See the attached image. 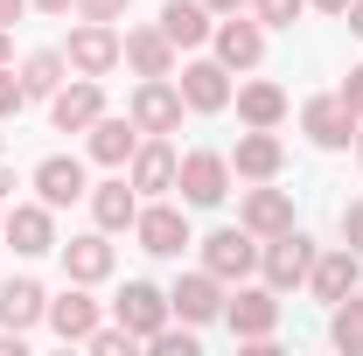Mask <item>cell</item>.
Instances as JSON below:
<instances>
[{
  "instance_id": "6da1fadb",
  "label": "cell",
  "mask_w": 363,
  "mask_h": 356,
  "mask_svg": "<svg viewBox=\"0 0 363 356\" xmlns=\"http://www.w3.org/2000/svg\"><path fill=\"white\" fill-rule=\"evenodd\" d=\"M175 189H182V203H196V210H217V203L230 196V161H224V154H210V147H196V154H182Z\"/></svg>"
},
{
  "instance_id": "7a4b0ae2",
  "label": "cell",
  "mask_w": 363,
  "mask_h": 356,
  "mask_svg": "<svg viewBox=\"0 0 363 356\" xmlns=\"http://www.w3.org/2000/svg\"><path fill=\"white\" fill-rule=\"evenodd\" d=\"M308 266H315V245H308L301 230H279L272 245H259V272H266V287H272V294L301 287V279H308Z\"/></svg>"
},
{
  "instance_id": "3957f363",
  "label": "cell",
  "mask_w": 363,
  "mask_h": 356,
  "mask_svg": "<svg viewBox=\"0 0 363 356\" xmlns=\"http://www.w3.org/2000/svg\"><path fill=\"white\" fill-rule=\"evenodd\" d=\"M301 126H308L315 147H350V140H357V112H350L342 91H321V98L301 105Z\"/></svg>"
},
{
  "instance_id": "277c9868",
  "label": "cell",
  "mask_w": 363,
  "mask_h": 356,
  "mask_svg": "<svg viewBox=\"0 0 363 356\" xmlns=\"http://www.w3.org/2000/svg\"><path fill=\"white\" fill-rule=\"evenodd\" d=\"M119 56H126V49H119V35H112V21H84V28H70V49H63V63H70L77 77H105Z\"/></svg>"
},
{
  "instance_id": "5b68a950",
  "label": "cell",
  "mask_w": 363,
  "mask_h": 356,
  "mask_svg": "<svg viewBox=\"0 0 363 356\" xmlns=\"http://www.w3.org/2000/svg\"><path fill=\"white\" fill-rule=\"evenodd\" d=\"M133 238H140V252H154V259H182V245H196L189 238V217L168 210V203H147L133 217Z\"/></svg>"
},
{
  "instance_id": "8992f818",
  "label": "cell",
  "mask_w": 363,
  "mask_h": 356,
  "mask_svg": "<svg viewBox=\"0 0 363 356\" xmlns=\"http://www.w3.org/2000/svg\"><path fill=\"white\" fill-rule=\"evenodd\" d=\"M0 238H7L21 259L56 252V217H49V203H14V210H7V223H0Z\"/></svg>"
},
{
  "instance_id": "52a82bcc",
  "label": "cell",
  "mask_w": 363,
  "mask_h": 356,
  "mask_svg": "<svg viewBox=\"0 0 363 356\" xmlns=\"http://www.w3.org/2000/svg\"><path fill=\"white\" fill-rule=\"evenodd\" d=\"M224 321H230L238 343H266L272 328H279V294H272V287H245V294L224 308Z\"/></svg>"
},
{
  "instance_id": "ba28073f",
  "label": "cell",
  "mask_w": 363,
  "mask_h": 356,
  "mask_svg": "<svg viewBox=\"0 0 363 356\" xmlns=\"http://www.w3.org/2000/svg\"><path fill=\"white\" fill-rule=\"evenodd\" d=\"M133 126H140V133H175V126H182V84H168V77H140Z\"/></svg>"
},
{
  "instance_id": "9c48e42d",
  "label": "cell",
  "mask_w": 363,
  "mask_h": 356,
  "mask_svg": "<svg viewBox=\"0 0 363 356\" xmlns=\"http://www.w3.org/2000/svg\"><path fill=\"white\" fill-rule=\"evenodd\" d=\"M168 308H175L189 328H196V321H217V314H224V279H217L210 266H203V272H182L175 294H168Z\"/></svg>"
},
{
  "instance_id": "30bf717a",
  "label": "cell",
  "mask_w": 363,
  "mask_h": 356,
  "mask_svg": "<svg viewBox=\"0 0 363 356\" xmlns=\"http://www.w3.org/2000/svg\"><path fill=\"white\" fill-rule=\"evenodd\" d=\"M203 266L217 272V279H245V272H259V245H252V230L238 223V230H210L203 238Z\"/></svg>"
},
{
  "instance_id": "8fae6325",
  "label": "cell",
  "mask_w": 363,
  "mask_h": 356,
  "mask_svg": "<svg viewBox=\"0 0 363 356\" xmlns=\"http://www.w3.org/2000/svg\"><path fill=\"white\" fill-rule=\"evenodd\" d=\"M210 43H217V63H224V70H252V63L266 56V21H238V14H224V21L210 28Z\"/></svg>"
},
{
  "instance_id": "7c38bea8",
  "label": "cell",
  "mask_w": 363,
  "mask_h": 356,
  "mask_svg": "<svg viewBox=\"0 0 363 356\" xmlns=\"http://www.w3.org/2000/svg\"><path fill=\"white\" fill-rule=\"evenodd\" d=\"M112 314H119V328H133L140 343H147L154 328H168V294L147 287V279H126V294L112 301Z\"/></svg>"
},
{
  "instance_id": "4fadbf2b",
  "label": "cell",
  "mask_w": 363,
  "mask_h": 356,
  "mask_svg": "<svg viewBox=\"0 0 363 356\" xmlns=\"http://www.w3.org/2000/svg\"><path fill=\"white\" fill-rule=\"evenodd\" d=\"M105 112V91L98 77H77V84H63L49 98V119H56V133H91V119Z\"/></svg>"
},
{
  "instance_id": "5bb4252c",
  "label": "cell",
  "mask_w": 363,
  "mask_h": 356,
  "mask_svg": "<svg viewBox=\"0 0 363 356\" xmlns=\"http://www.w3.org/2000/svg\"><path fill=\"white\" fill-rule=\"evenodd\" d=\"M357 279H363V252H350V245H342V252H315V266H308V287H315V301H328V308H335Z\"/></svg>"
},
{
  "instance_id": "9a60e30c",
  "label": "cell",
  "mask_w": 363,
  "mask_h": 356,
  "mask_svg": "<svg viewBox=\"0 0 363 356\" xmlns=\"http://www.w3.org/2000/svg\"><path fill=\"white\" fill-rule=\"evenodd\" d=\"M35 196H43L49 210H63V203L91 196V182H84V161H77V154H49L43 168H35Z\"/></svg>"
},
{
  "instance_id": "2e32d148",
  "label": "cell",
  "mask_w": 363,
  "mask_h": 356,
  "mask_svg": "<svg viewBox=\"0 0 363 356\" xmlns=\"http://www.w3.org/2000/svg\"><path fill=\"white\" fill-rule=\"evenodd\" d=\"M182 105L189 112H224L230 105V70L224 63H182Z\"/></svg>"
},
{
  "instance_id": "e0dca14e",
  "label": "cell",
  "mask_w": 363,
  "mask_h": 356,
  "mask_svg": "<svg viewBox=\"0 0 363 356\" xmlns=\"http://www.w3.org/2000/svg\"><path fill=\"white\" fill-rule=\"evenodd\" d=\"M238 223H245L252 238H279V230H294V196H286V189H252L245 210H238Z\"/></svg>"
},
{
  "instance_id": "ac0fdd59",
  "label": "cell",
  "mask_w": 363,
  "mask_h": 356,
  "mask_svg": "<svg viewBox=\"0 0 363 356\" xmlns=\"http://www.w3.org/2000/svg\"><path fill=\"white\" fill-rule=\"evenodd\" d=\"M279 161H286V147H279L272 126H252V133L238 140V154H230V168H238L245 182H272V175H279Z\"/></svg>"
},
{
  "instance_id": "d6986e66",
  "label": "cell",
  "mask_w": 363,
  "mask_h": 356,
  "mask_svg": "<svg viewBox=\"0 0 363 356\" xmlns=\"http://www.w3.org/2000/svg\"><path fill=\"white\" fill-rule=\"evenodd\" d=\"M49 328L63 335V343H91V328H98V301L84 294V279L63 294V301H49V314H43Z\"/></svg>"
},
{
  "instance_id": "ffe728a7",
  "label": "cell",
  "mask_w": 363,
  "mask_h": 356,
  "mask_svg": "<svg viewBox=\"0 0 363 356\" xmlns=\"http://www.w3.org/2000/svg\"><path fill=\"white\" fill-rule=\"evenodd\" d=\"M133 147H140V126H133V119H105V112L91 119V161H98V168H126Z\"/></svg>"
},
{
  "instance_id": "44dd1931",
  "label": "cell",
  "mask_w": 363,
  "mask_h": 356,
  "mask_svg": "<svg viewBox=\"0 0 363 356\" xmlns=\"http://www.w3.org/2000/svg\"><path fill=\"white\" fill-rule=\"evenodd\" d=\"M126 63H133L140 77H175V43L161 35V28H126Z\"/></svg>"
},
{
  "instance_id": "7402d4cb",
  "label": "cell",
  "mask_w": 363,
  "mask_h": 356,
  "mask_svg": "<svg viewBox=\"0 0 363 356\" xmlns=\"http://www.w3.org/2000/svg\"><path fill=\"white\" fill-rule=\"evenodd\" d=\"M210 28H217V21H210V7H203V0H168V7H161V35H168L175 49L210 43Z\"/></svg>"
},
{
  "instance_id": "603a6c76",
  "label": "cell",
  "mask_w": 363,
  "mask_h": 356,
  "mask_svg": "<svg viewBox=\"0 0 363 356\" xmlns=\"http://www.w3.org/2000/svg\"><path fill=\"white\" fill-rule=\"evenodd\" d=\"M175 147H168V140L154 133L147 140V147H133V189H147V196H161V189H175Z\"/></svg>"
},
{
  "instance_id": "cb8c5ba5",
  "label": "cell",
  "mask_w": 363,
  "mask_h": 356,
  "mask_svg": "<svg viewBox=\"0 0 363 356\" xmlns=\"http://www.w3.org/2000/svg\"><path fill=\"white\" fill-rule=\"evenodd\" d=\"M63 272H70V279H84V287L112 279V245H105V230H91V238H70V245H63Z\"/></svg>"
},
{
  "instance_id": "d4e9b609",
  "label": "cell",
  "mask_w": 363,
  "mask_h": 356,
  "mask_svg": "<svg viewBox=\"0 0 363 356\" xmlns=\"http://www.w3.org/2000/svg\"><path fill=\"white\" fill-rule=\"evenodd\" d=\"M43 314H49V294L35 279H7L0 287V328H35Z\"/></svg>"
},
{
  "instance_id": "484cf974",
  "label": "cell",
  "mask_w": 363,
  "mask_h": 356,
  "mask_svg": "<svg viewBox=\"0 0 363 356\" xmlns=\"http://www.w3.org/2000/svg\"><path fill=\"white\" fill-rule=\"evenodd\" d=\"M91 217H98V230H133L140 196L126 182H98V189H91Z\"/></svg>"
},
{
  "instance_id": "4316f807",
  "label": "cell",
  "mask_w": 363,
  "mask_h": 356,
  "mask_svg": "<svg viewBox=\"0 0 363 356\" xmlns=\"http://www.w3.org/2000/svg\"><path fill=\"white\" fill-rule=\"evenodd\" d=\"M238 119L245 126H279L286 119V91L279 84H245L238 91Z\"/></svg>"
},
{
  "instance_id": "83f0119b",
  "label": "cell",
  "mask_w": 363,
  "mask_h": 356,
  "mask_svg": "<svg viewBox=\"0 0 363 356\" xmlns=\"http://www.w3.org/2000/svg\"><path fill=\"white\" fill-rule=\"evenodd\" d=\"M328 343L335 350H350V356H363V301H357V287L335 301V314H328Z\"/></svg>"
},
{
  "instance_id": "f1b7e54d",
  "label": "cell",
  "mask_w": 363,
  "mask_h": 356,
  "mask_svg": "<svg viewBox=\"0 0 363 356\" xmlns=\"http://www.w3.org/2000/svg\"><path fill=\"white\" fill-rule=\"evenodd\" d=\"M21 84H28V98H56L63 91V49H35L21 63Z\"/></svg>"
},
{
  "instance_id": "f546056e",
  "label": "cell",
  "mask_w": 363,
  "mask_h": 356,
  "mask_svg": "<svg viewBox=\"0 0 363 356\" xmlns=\"http://www.w3.org/2000/svg\"><path fill=\"white\" fill-rule=\"evenodd\" d=\"M252 7H259V21H266V28H294L308 0H252Z\"/></svg>"
},
{
  "instance_id": "4dcf8cb0",
  "label": "cell",
  "mask_w": 363,
  "mask_h": 356,
  "mask_svg": "<svg viewBox=\"0 0 363 356\" xmlns=\"http://www.w3.org/2000/svg\"><path fill=\"white\" fill-rule=\"evenodd\" d=\"M147 350H161V356H196V335H189V328H154V335H147Z\"/></svg>"
},
{
  "instance_id": "1f68e13d",
  "label": "cell",
  "mask_w": 363,
  "mask_h": 356,
  "mask_svg": "<svg viewBox=\"0 0 363 356\" xmlns=\"http://www.w3.org/2000/svg\"><path fill=\"white\" fill-rule=\"evenodd\" d=\"M21 105H28V84H21V77H14V70L0 63V119H14Z\"/></svg>"
},
{
  "instance_id": "d6a6232c",
  "label": "cell",
  "mask_w": 363,
  "mask_h": 356,
  "mask_svg": "<svg viewBox=\"0 0 363 356\" xmlns=\"http://www.w3.org/2000/svg\"><path fill=\"white\" fill-rule=\"evenodd\" d=\"M133 343H140L133 328H91V350H98V356H126Z\"/></svg>"
},
{
  "instance_id": "836d02e7",
  "label": "cell",
  "mask_w": 363,
  "mask_h": 356,
  "mask_svg": "<svg viewBox=\"0 0 363 356\" xmlns=\"http://www.w3.org/2000/svg\"><path fill=\"white\" fill-rule=\"evenodd\" d=\"M126 7H133V0H77V14H84V21H119Z\"/></svg>"
},
{
  "instance_id": "e575fe53",
  "label": "cell",
  "mask_w": 363,
  "mask_h": 356,
  "mask_svg": "<svg viewBox=\"0 0 363 356\" xmlns=\"http://www.w3.org/2000/svg\"><path fill=\"white\" fill-rule=\"evenodd\" d=\"M342 238H350V252H363V203L342 210Z\"/></svg>"
},
{
  "instance_id": "d590c367",
  "label": "cell",
  "mask_w": 363,
  "mask_h": 356,
  "mask_svg": "<svg viewBox=\"0 0 363 356\" xmlns=\"http://www.w3.org/2000/svg\"><path fill=\"white\" fill-rule=\"evenodd\" d=\"M342 98H350V112H357V119H363V63H357V70H350V77H342Z\"/></svg>"
},
{
  "instance_id": "8d00e7d4",
  "label": "cell",
  "mask_w": 363,
  "mask_h": 356,
  "mask_svg": "<svg viewBox=\"0 0 363 356\" xmlns=\"http://www.w3.org/2000/svg\"><path fill=\"white\" fill-rule=\"evenodd\" d=\"M28 7H35V0H0V28H14V21H21Z\"/></svg>"
},
{
  "instance_id": "74e56055",
  "label": "cell",
  "mask_w": 363,
  "mask_h": 356,
  "mask_svg": "<svg viewBox=\"0 0 363 356\" xmlns=\"http://www.w3.org/2000/svg\"><path fill=\"white\" fill-rule=\"evenodd\" d=\"M35 7H43V14H70L77 0H35Z\"/></svg>"
},
{
  "instance_id": "f35d334b",
  "label": "cell",
  "mask_w": 363,
  "mask_h": 356,
  "mask_svg": "<svg viewBox=\"0 0 363 356\" xmlns=\"http://www.w3.org/2000/svg\"><path fill=\"white\" fill-rule=\"evenodd\" d=\"M203 7H210V14H238L245 0H203Z\"/></svg>"
},
{
  "instance_id": "ab89813d",
  "label": "cell",
  "mask_w": 363,
  "mask_h": 356,
  "mask_svg": "<svg viewBox=\"0 0 363 356\" xmlns=\"http://www.w3.org/2000/svg\"><path fill=\"white\" fill-rule=\"evenodd\" d=\"M342 14H350V28H357V35H363V0H350V7H342Z\"/></svg>"
},
{
  "instance_id": "60d3db41",
  "label": "cell",
  "mask_w": 363,
  "mask_h": 356,
  "mask_svg": "<svg viewBox=\"0 0 363 356\" xmlns=\"http://www.w3.org/2000/svg\"><path fill=\"white\" fill-rule=\"evenodd\" d=\"M308 7H321V14H342V7H350V0H308Z\"/></svg>"
},
{
  "instance_id": "b9f144b4",
  "label": "cell",
  "mask_w": 363,
  "mask_h": 356,
  "mask_svg": "<svg viewBox=\"0 0 363 356\" xmlns=\"http://www.w3.org/2000/svg\"><path fill=\"white\" fill-rule=\"evenodd\" d=\"M7 56H14V28H0V63H7Z\"/></svg>"
},
{
  "instance_id": "7bdbcfd3",
  "label": "cell",
  "mask_w": 363,
  "mask_h": 356,
  "mask_svg": "<svg viewBox=\"0 0 363 356\" xmlns=\"http://www.w3.org/2000/svg\"><path fill=\"white\" fill-rule=\"evenodd\" d=\"M7 189H14V168H0V196H7Z\"/></svg>"
},
{
  "instance_id": "ee69618b",
  "label": "cell",
  "mask_w": 363,
  "mask_h": 356,
  "mask_svg": "<svg viewBox=\"0 0 363 356\" xmlns=\"http://www.w3.org/2000/svg\"><path fill=\"white\" fill-rule=\"evenodd\" d=\"M357 154H363V133H357Z\"/></svg>"
}]
</instances>
